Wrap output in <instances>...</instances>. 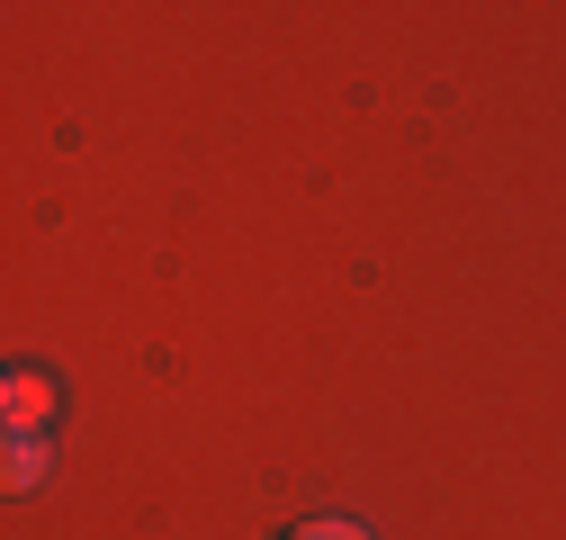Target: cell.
<instances>
[{
    "instance_id": "obj_1",
    "label": "cell",
    "mask_w": 566,
    "mask_h": 540,
    "mask_svg": "<svg viewBox=\"0 0 566 540\" xmlns=\"http://www.w3.org/2000/svg\"><path fill=\"white\" fill-rule=\"evenodd\" d=\"M54 415H63V387L45 370H10L0 378V424L10 433H54Z\"/></svg>"
},
{
    "instance_id": "obj_2",
    "label": "cell",
    "mask_w": 566,
    "mask_h": 540,
    "mask_svg": "<svg viewBox=\"0 0 566 540\" xmlns=\"http://www.w3.org/2000/svg\"><path fill=\"white\" fill-rule=\"evenodd\" d=\"M45 468H54V433H10V442H0V487H10V496H36Z\"/></svg>"
},
{
    "instance_id": "obj_3",
    "label": "cell",
    "mask_w": 566,
    "mask_h": 540,
    "mask_svg": "<svg viewBox=\"0 0 566 540\" xmlns=\"http://www.w3.org/2000/svg\"><path fill=\"white\" fill-rule=\"evenodd\" d=\"M297 540H378L360 513H315V522H297Z\"/></svg>"
}]
</instances>
